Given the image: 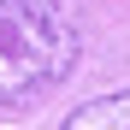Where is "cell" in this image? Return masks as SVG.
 Listing matches in <instances>:
<instances>
[{
  "mask_svg": "<svg viewBox=\"0 0 130 130\" xmlns=\"http://www.w3.org/2000/svg\"><path fill=\"white\" fill-rule=\"evenodd\" d=\"M59 130H130V89L124 95H101L89 106H77Z\"/></svg>",
  "mask_w": 130,
  "mask_h": 130,
  "instance_id": "2",
  "label": "cell"
},
{
  "mask_svg": "<svg viewBox=\"0 0 130 130\" xmlns=\"http://www.w3.org/2000/svg\"><path fill=\"white\" fill-rule=\"evenodd\" d=\"M77 65V24L65 0H0V106H18Z\"/></svg>",
  "mask_w": 130,
  "mask_h": 130,
  "instance_id": "1",
  "label": "cell"
}]
</instances>
